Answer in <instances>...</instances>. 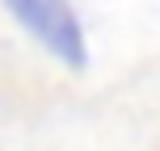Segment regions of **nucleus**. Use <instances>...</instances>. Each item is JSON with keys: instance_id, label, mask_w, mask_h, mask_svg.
Here are the masks:
<instances>
[{"instance_id": "1", "label": "nucleus", "mask_w": 160, "mask_h": 151, "mask_svg": "<svg viewBox=\"0 0 160 151\" xmlns=\"http://www.w3.org/2000/svg\"><path fill=\"white\" fill-rule=\"evenodd\" d=\"M8 8L17 25L47 50L55 63L84 72L88 67V42H84V25H80L72 0H0Z\"/></svg>"}]
</instances>
